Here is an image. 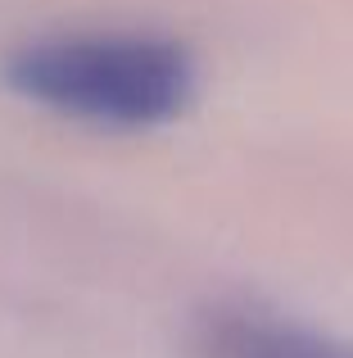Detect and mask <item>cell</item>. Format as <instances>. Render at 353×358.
<instances>
[{"label": "cell", "mask_w": 353, "mask_h": 358, "mask_svg": "<svg viewBox=\"0 0 353 358\" xmlns=\"http://www.w3.org/2000/svg\"><path fill=\"white\" fill-rule=\"evenodd\" d=\"M18 100L87 127L141 131L172 122L195 96V59L181 41L127 27H82L23 41L5 59Z\"/></svg>", "instance_id": "obj_1"}, {"label": "cell", "mask_w": 353, "mask_h": 358, "mask_svg": "<svg viewBox=\"0 0 353 358\" xmlns=\"http://www.w3.org/2000/svg\"><path fill=\"white\" fill-rule=\"evenodd\" d=\"M195 358H353V345L285 313L218 308L200 322Z\"/></svg>", "instance_id": "obj_2"}]
</instances>
